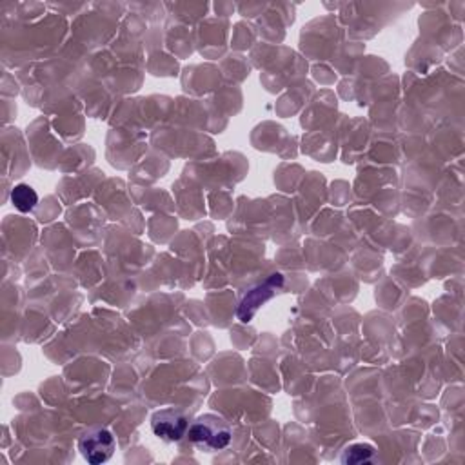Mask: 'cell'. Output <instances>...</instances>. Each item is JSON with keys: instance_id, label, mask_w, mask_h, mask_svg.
Listing matches in <instances>:
<instances>
[{"instance_id": "1", "label": "cell", "mask_w": 465, "mask_h": 465, "mask_svg": "<svg viewBox=\"0 0 465 465\" xmlns=\"http://www.w3.org/2000/svg\"><path fill=\"white\" fill-rule=\"evenodd\" d=\"M187 438L206 451H222L231 443L233 433L222 417L204 415L189 426Z\"/></svg>"}, {"instance_id": "2", "label": "cell", "mask_w": 465, "mask_h": 465, "mask_svg": "<svg viewBox=\"0 0 465 465\" xmlns=\"http://www.w3.org/2000/svg\"><path fill=\"white\" fill-rule=\"evenodd\" d=\"M282 284H284L282 275H271L263 284H260L253 291H249L238 306V311H237L238 320L251 322V318L256 314L260 306H263L265 302L271 300L277 295V291L282 288Z\"/></svg>"}, {"instance_id": "3", "label": "cell", "mask_w": 465, "mask_h": 465, "mask_svg": "<svg viewBox=\"0 0 465 465\" xmlns=\"http://www.w3.org/2000/svg\"><path fill=\"white\" fill-rule=\"evenodd\" d=\"M151 429L155 436L164 442H178L187 435L189 422L184 413L175 408L157 411L151 418Z\"/></svg>"}, {"instance_id": "4", "label": "cell", "mask_w": 465, "mask_h": 465, "mask_svg": "<svg viewBox=\"0 0 465 465\" xmlns=\"http://www.w3.org/2000/svg\"><path fill=\"white\" fill-rule=\"evenodd\" d=\"M79 451L90 463H93V465L104 463L115 452V438L106 429L90 431V433L82 435V438L79 440Z\"/></svg>"}, {"instance_id": "5", "label": "cell", "mask_w": 465, "mask_h": 465, "mask_svg": "<svg viewBox=\"0 0 465 465\" xmlns=\"http://www.w3.org/2000/svg\"><path fill=\"white\" fill-rule=\"evenodd\" d=\"M12 204L21 213H30L39 204V194L37 191L28 184H19L12 189Z\"/></svg>"}, {"instance_id": "6", "label": "cell", "mask_w": 465, "mask_h": 465, "mask_svg": "<svg viewBox=\"0 0 465 465\" xmlns=\"http://www.w3.org/2000/svg\"><path fill=\"white\" fill-rule=\"evenodd\" d=\"M375 454V447L369 443H353L344 451V463H364L369 461Z\"/></svg>"}]
</instances>
